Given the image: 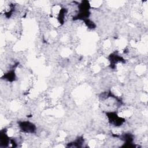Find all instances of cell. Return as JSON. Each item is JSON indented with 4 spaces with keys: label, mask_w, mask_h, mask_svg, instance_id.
<instances>
[{
    "label": "cell",
    "mask_w": 148,
    "mask_h": 148,
    "mask_svg": "<svg viewBox=\"0 0 148 148\" xmlns=\"http://www.w3.org/2000/svg\"><path fill=\"white\" fill-rule=\"evenodd\" d=\"M19 126L23 131L27 133H33L35 131V125L28 121L21 122Z\"/></svg>",
    "instance_id": "6da1fadb"
}]
</instances>
